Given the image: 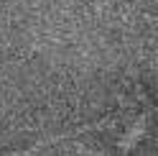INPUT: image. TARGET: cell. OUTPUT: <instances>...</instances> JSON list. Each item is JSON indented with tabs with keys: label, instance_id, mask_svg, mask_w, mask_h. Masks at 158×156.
<instances>
[{
	"label": "cell",
	"instance_id": "obj_1",
	"mask_svg": "<svg viewBox=\"0 0 158 156\" xmlns=\"http://www.w3.org/2000/svg\"><path fill=\"white\" fill-rule=\"evenodd\" d=\"M153 113H156L153 105H148V108H140V110H138V113H135V118H133V120L120 131V136H117V141H115V143H117V149L125 151V154H127V151H133L135 146L143 141V136L148 133V128H151V118H153Z\"/></svg>",
	"mask_w": 158,
	"mask_h": 156
}]
</instances>
